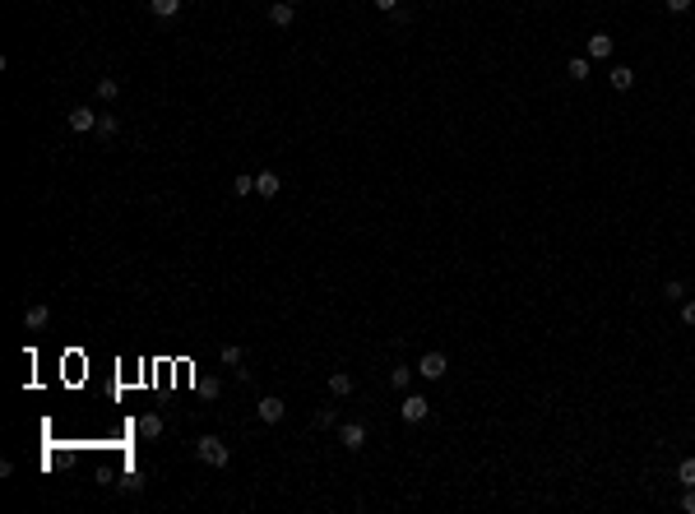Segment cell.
Segmentation results:
<instances>
[{
    "label": "cell",
    "instance_id": "cell-25",
    "mask_svg": "<svg viewBox=\"0 0 695 514\" xmlns=\"http://www.w3.org/2000/svg\"><path fill=\"white\" fill-rule=\"evenodd\" d=\"M681 510L695 514V487H686V495H681Z\"/></svg>",
    "mask_w": 695,
    "mask_h": 514
},
{
    "label": "cell",
    "instance_id": "cell-17",
    "mask_svg": "<svg viewBox=\"0 0 695 514\" xmlns=\"http://www.w3.org/2000/svg\"><path fill=\"white\" fill-rule=\"evenodd\" d=\"M97 97H102V102H112V97H121V84H116L112 75H102V79H97Z\"/></svg>",
    "mask_w": 695,
    "mask_h": 514
},
{
    "label": "cell",
    "instance_id": "cell-13",
    "mask_svg": "<svg viewBox=\"0 0 695 514\" xmlns=\"http://www.w3.org/2000/svg\"><path fill=\"white\" fill-rule=\"evenodd\" d=\"M47 320H51L47 306H28V310H23V324H28V329H47Z\"/></svg>",
    "mask_w": 695,
    "mask_h": 514
},
{
    "label": "cell",
    "instance_id": "cell-26",
    "mask_svg": "<svg viewBox=\"0 0 695 514\" xmlns=\"http://www.w3.org/2000/svg\"><path fill=\"white\" fill-rule=\"evenodd\" d=\"M681 320H686V324L695 329V302H686V306H681Z\"/></svg>",
    "mask_w": 695,
    "mask_h": 514
},
{
    "label": "cell",
    "instance_id": "cell-2",
    "mask_svg": "<svg viewBox=\"0 0 695 514\" xmlns=\"http://www.w3.org/2000/svg\"><path fill=\"white\" fill-rule=\"evenodd\" d=\"M445 371H450L445 352H422V362H417V376H422V380H441Z\"/></svg>",
    "mask_w": 695,
    "mask_h": 514
},
{
    "label": "cell",
    "instance_id": "cell-19",
    "mask_svg": "<svg viewBox=\"0 0 695 514\" xmlns=\"http://www.w3.org/2000/svg\"><path fill=\"white\" fill-rule=\"evenodd\" d=\"M223 366H236V371H241V366H246V352H241L236 343H228V347H223Z\"/></svg>",
    "mask_w": 695,
    "mask_h": 514
},
{
    "label": "cell",
    "instance_id": "cell-5",
    "mask_svg": "<svg viewBox=\"0 0 695 514\" xmlns=\"http://www.w3.org/2000/svg\"><path fill=\"white\" fill-rule=\"evenodd\" d=\"M339 440H343V450L357 454V450L367 445V426H362V421H348V426H339Z\"/></svg>",
    "mask_w": 695,
    "mask_h": 514
},
{
    "label": "cell",
    "instance_id": "cell-9",
    "mask_svg": "<svg viewBox=\"0 0 695 514\" xmlns=\"http://www.w3.org/2000/svg\"><path fill=\"white\" fill-rule=\"evenodd\" d=\"M283 191V181H278V171H260L255 176V195H265V199H273V195Z\"/></svg>",
    "mask_w": 695,
    "mask_h": 514
},
{
    "label": "cell",
    "instance_id": "cell-14",
    "mask_svg": "<svg viewBox=\"0 0 695 514\" xmlns=\"http://www.w3.org/2000/svg\"><path fill=\"white\" fill-rule=\"evenodd\" d=\"M565 75L575 79V84H584V79L594 75V65H589V56H575V60H570V65H565Z\"/></svg>",
    "mask_w": 695,
    "mask_h": 514
},
{
    "label": "cell",
    "instance_id": "cell-1",
    "mask_svg": "<svg viewBox=\"0 0 695 514\" xmlns=\"http://www.w3.org/2000/svg\"><path fill=\"white\" fill-rule=\"evenodd\" d=\"M195 458H199V463H209V468H228V463H232V450H228L218 436H199V440H195Z\"/></svg>",
    "mask_w": 695,
    "mask_h": 514
},
{
    "label": "cell",
    "instance_id": "cell-18",
    "mask_svg": "<svg viewBox=\"0 0 695 514\" xmlns=\"http://www.w3.org/2000/svg\"><path fill=\"white\" fill-rule=\"evenodd\" d=\"M116 130H121V121H116L112 112H102V116H97V134H102V139H112Z\"/></svg>",
    "mask_w": 695,
    "mask_h": 514
},
{
    "label": "cell",
    "instance_id": "cell-3",
    "mask_svg": "<svg viewBox=\"0 0 695 514\" xmlns=\"http://www.w3.org/2000/svg\"><path fill=\"white\" fill-rule=\"evenodd\" d=\"M255 413H260V421H269V426H273V421H283V413H288V403L278 399V394H265V399L255 403Z\"/></svg>",
    "mask_w": 695,
    "mask_h": 514
},
{
    "label": "cell",
    "instance_id": "cell-27",
    "mask_svg": "<svg viewBox=\"0 0 695 514\" xmlns=\"http://www.w3.org/2000/svg\"><path fill=\"white\" fill-rule=\"evenodd\" d=\"M371 5H376V10H385V14H394V10H399V0H371Z\"/></svg>",
    "mask_w": 695,
    "mask_h": 514
},
{
    "label": "cell",
    "instance_id": "cell-15",
    "mask_svg": "<svg viewBox=\"0 0 695 514\" xmlns=\"http://www.w3.org/2000/svg\"><path fill=\"white\" fill-rule=\"evenodd\" d=\"M149 10H154L158 19H176L181 14V0H149Z\"/></svg>",
    "mask_w": 695,
    "mask_h": 514
},
{
    "label": "cell",
    "instance_id": "cell-10",
    "mask_svg": "<svg viewBox=\"0 0 695 514\" xmlns=\"http://www.w3.org/2000/svg\"><path fill=\"white\" fill-rule=\"evenodd\" d=\"M135 431H139V436H144V440H158V436H162V417H158V413H144V417H139V426H135Z\"/></svg>",
    "mask_w": 695,
    "mask_h": 514
},
{
    "label": "cell",
    "instance_id": "cell-22",
    "mask_svg": "<svg viewBox=\"0 0 695 514\" xmlns=\"http://www.w3.org/2000/svg\"><path fill=\"white\" fill-rule=\"evenodd\" d=\"M255 191V176H236L232 181V195H251Z\"/></svg>",
    "mask_w": 695,
    "mask_h": 514
},
{
    "label": "cell",
    "instance_id": "cell-23",
    "mask_svg": "<svg viewBox=\"0 0 695 514\" xmlns=\"http://www.w3.org/2000/svg\"><path fill=\"white\" fill-rule=\"evenodd\" d=\"M334 421H339L334 408H320V413H315V426H334Z\"/></svg>",
    "mask_w": 695,
    "mask_h": 514
},
{
    "label": "cell",
    "instance_id": "cell-28",
    "mask_svg": "<svg viewBox=\"0 0 695 514\" xmlns=\"http://www.w3.org/2000/svg\"><path fill=\"white\" fill-rule=\"evenodd\" d=\"M292 5H297V0H292Z\"/></svg>",
    "mask_w": 695,
    "mask_h": 514
},
{
    "label": "cell",
    "instance_id": "cell-7",
    "mask_svg": "<svg viewBox=\"0 0 695 514\" xmlns=\"http://www.w3.org/2000/svg\"><path fill=\"white\" fill-rule=\"evenodd\" d=\"M292 19H297V5H292V0L269 5V23H273V28H292Z\"/></svg>",
    "mask_w": 695,
    "mask_h": 514
},
{
    "label": "cell",
    "instance_id": "cell-20",
    "mask_svg": "<svg viewBox=\"0 0 695 514\" xmlns=\"http://www.w3.org/2000/svg\"><path fill=\"white\" fill-rule=\"evenodd\" d=\"M676 482H681V487H695V458H681V463H676Z\"/></svg>",
    "mask_w": 695,
    "mask_h": 514
},
{
    "label": "cell",
    "instance_id": "cell-4",
    "mask_svg": "<svg viewBox=\"0 0 695 514\" xmlns=\"http://www.w3.org/2000/svg\"><path fill=\"white\" fill-rule=\"evenodd\" d=\"M399 413H404V421H426V413H431V403H426L422 394H404V403H399Z\"/></svg>",
    "mask_w": 695,
    "mask_h": 514
},
{
    "label": "cell",
    "instance_id": "cell-6",
    "mask_svg": "<svg viewBox=\"0 0 695 514\" xmlns=\"http://www.w3.org/2000/svg\"><path fill=\"white\" fill-rule=\"evenodd\" d=\"M70 130H75V134L97 130V112H93V107H70Z\"/></svg>",
    "mask_w": 695,
    "mask_h": 514
},
{
    "label": "cell",
    "instance_id": "cell-21",
    "mask_svg": "<svg viewBox=\"0 0 695 514\" xmlns=\"http://www.w3.org/2000/svg\"><path fill=\"white\" fill-rule=\"evenodd\" d=\"M663 297H668V302H681V297H686V283H681V278H668V283H663Z\"/></svg>",
    "mask_w": 695,
    "mask_h": 514
},
{
    "label": "cell",
    "instance_id": "cell-24",
    "mask_svg": "<svg viewBox=\"0 0 695 514\" xmlns=\"http://www.w3.org/2000/svg\"><path fill=\"white\" fill-rule=\"evenodd\" d=\"M663 5H668V10H672V14H686V10H691L695 0H663Z\"/></svg>",
    "mask_w": 695,
    "mask_h": 514
},
{
    "label": "cell",
    "instance_id": "cell-16",
    "mask_svg": "<svg viewBox=\"0 0 695 514\" xmlns=\"http://www.w3.org/2000/svg\"><path fill=\"white\" fill-rule=\"evenodd\" d=\"M389 384H394V389L404 394L408 384H413V366H394V371H389Z\"/></svg>",
    "mask_w": 695,
    "mask_h": 514
},
{
    "label": "cell",
    "instance_id": "cell-8",
    "mask_svg": "<svg viewBox=\"0 0 695 514\" xmlns=\"http://www.w3.org/2000/svg\"><path fill=\"white\" fill-rule=\"evenodd\" d=\"M607 84H612L617 93H626V88H635V70H631V65H612V70H607Z\"/></svg>",
    "mask_w": 695,
    "mask_h": 514
},
{
    "label": "cell",
    "instance_id": "cell-12",
    "mask_svg": "<svg viewBox=\"0 0 695 514\" xmlns=\"http://www.w3.org/2000/svg\"><path fill=\"white\" fill-rule=\"evenodd\" d=\"M589 56L607 60V56H612V38H607V33H594V38H589Z\"/></svg>",
    "mask_w": 695,
    "mask_h": 514
},
{
    "label": "cell",
    "instance_id": "cell-11",
    "mask_svg": "<svg viewBox=\"0 0 695 514\" xmlns=\"http://www.w3.org/2000/svg\"><path fill=\"white\" fill-rule=\"evenodd\" d=\"M329 394H334V399H348V394H352V376H348V371H334V376H329Z\"/></svg>",
    "mask_w": 695,
    "mask_h": 514
}]
</instances>
